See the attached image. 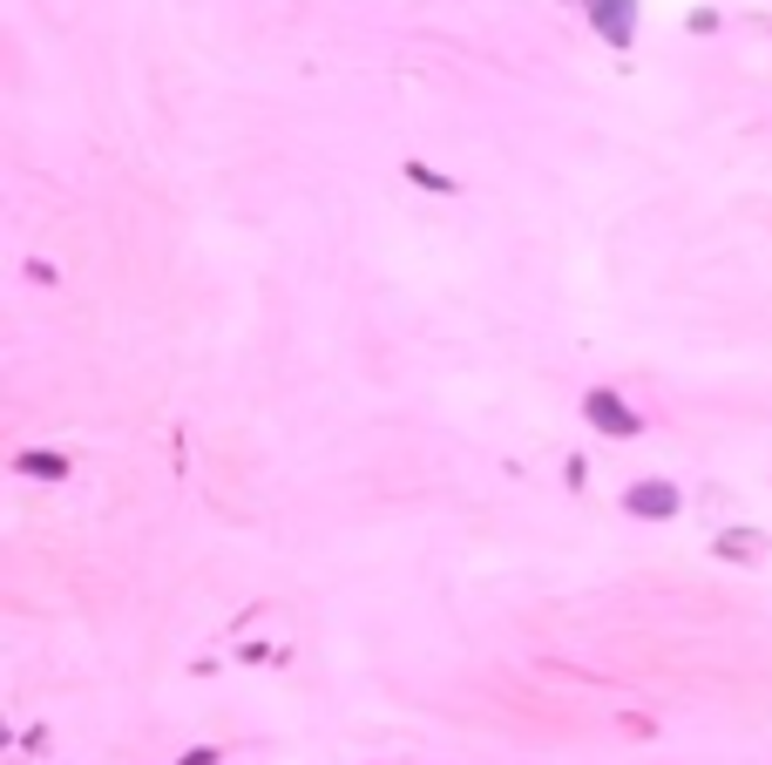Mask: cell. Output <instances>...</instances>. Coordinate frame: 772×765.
<instances>
[{
  "instance_id": "cell-1",
  "label": "cell",
  "mask_w": 772,
  "mask_h": 765,
  "mask_svg": "<svg viewBox=\"0 0 772 765\" xmlns=\"http://www.w3.org/2000/svg\"><path fill=\"white\" fill-rule=\"evenodd\" d=\"M583 420H590L596 434H609V440H637V434H644V414L624 407L617 386H590V393H583Z\"/></svg>"
},
{
  "instance_id": "cell-2",
  "label": "cell",
  "mask_w": 772,
  "mask_h": 765,
  "mask_svg": "<svg viewBox=\"0 0 772 765\" xmlns=\"http://www.w3.org/2000/svg\"><path fill=\"white\" fill-rule=\"evenodd\" d=\"M583 21L596 27V42H609V48L637 42V0H583Z\"/></svg>"
},
{
  "instance_id": "cell-3",
  "label": "cell",
  "mask_w": 772,
  "mask_h": 765,
  "mask_svg": "<svg viewBox=\"0 0 772 765\" xmlns=\"http://www.w3.org/2000/svg\"><path fill=\"white\" fill-rule=\"evenodd\" d=\"M678 508H684V495L671 488V481H658V474L624 488V515H637V521H671Z\"/></svg>"
},
{
  "instance_id": "cell-4",
  "label": "cell",
  "mask_w": 772,
  "mask_h": 765,
  "mask_svg": "<svg viewBox=\"0 0 772 765\" xmlns=\"http://www.w3.org/2000/svg\"><path fill=\"white\" fill-rule=\"evenodd\" d=\"M14 474H21V481H68V454L21 448V454H14Z\"/></svg>"
},
{
  "instance_id": "cell-5",
  "label": "cell",
  "mask_w": 772,
  "mask_h": 765,
  "mask_svg": "<svg viewBox=\"0 0 772 765\" xmlns=\"http://www.w3.org/2000/svg\"><path fill=\"white\" fill-rule=\"evenodd\" d=\"M712 549H718L725 562H765V536H759V529H725Z\"/></svg>"
},
{
  "instance_id": "cell-6",
  "label": "cell",
  "mask_w": 772,
  "mask_h": 765,
  "mask_svg": "<svg viewBox=\"0 0 772 765\" xmlns=\"http://www.w3.org/2000/svg\"><path fill=\"white\" fill-rule=\"evenodd\" d=\"M406 170V183H421V190H440V196H455L461 183L455 177H447V170H434V164H421V156H414V164H400Z\"/></svg>"
},
{
  "instance_id": "cell-7",
  "label": "cell",
  "mask_w": 772,
  "mask_h": 765,
  "mask_svg": "<svg viewBox=\"0 0 772 765\" xmlns=\"http://www.w3.org/2000/svg\"><path fill=\"white\" fill-rule=\"evenodd\" d=\"M177 765H217V745H197V752H183Z\"/></svg>"
}]
</instances>
